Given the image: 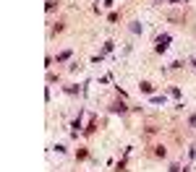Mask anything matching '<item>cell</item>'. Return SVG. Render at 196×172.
<instances>
[{"instance_id": "cell-1", "label": "cell", "mask_w": 196, "mask_h": 172, "mask_svg": "<svg viewBox=\"0 0 196 172\" xmlns=\"http://www.w3.org/2000/svg\"><path fill=\"white\" fill-rule=\"evenodd\" d=\"M168 47H170V34H159V37H157V44H154V50H157V52H165Z\"/></svg>"}, {"instance_id": "cell-2", "label": "cell", "mask_w": 196, "mask_h": 172, "mask_svg": "<svg viewBox=\"0 0 196 172\" xmlns=\"http://www.w3.org/2000/svg\"><path fill=\"white\" fill-rule=\"evenodd\" d=\"M110 112H120V115H123V112H128V107H126L123 102H113V104H110Z\"/></svg>"}, {"instance_id": "cell-3", "label": "cell", "mask_w": 196, "mask_h": 172, "mask_svg": "<svg viewBox=\"0 0 196 172\" xmlns=\"http://www.w3.org/2000/svg\"><path fill=\"white\" fill-rule=\"evenodd\" d=\"M94 130H97V120H94V117H92V120H89V125H86V128H84V133H86V136H92Z\"/></svg>"}, {"instance_id": "cell-4", "label": "cell", "mask_w": 196, "mask_h": 172, "mask_svg": "<svg viewBox=\"0 0 196 172\" xmlns=\"http://www.w3.org/2000/svg\"><path fill=\"white\" fill-rule=\"evenodd\" d=\"M71 55H73L71 50H65V52H58V57H55V60H58V63H65V60H68Z\"/></svg>"}, {"instance_id": "cell-5", "label": "cell", "mask_w": 196, "mask_h": 172, "mask_svg": "<svg viewBox=\"0 0 196 172\" xmlns=\"http://www.w3.org/2000/svg\"><path fill=\"white\" fill-rule=\"evenodd\" d=\"M139 86H141V91H144V94H152V91H154V86H152L149 81H141Z\"/></svg>"}, {"instance_id": "cell-6", "label": "cell", "mask_w": 196, "mask_h": 172, "mask_svg": "<svg viewBox=\"0 0 196 172\" xmlns=\"http://www.w3.org/2000/svg\"><path fill=\"white\" fill-rule=\"evenodd\" d=\"M65 94H81V86L73 84V86H65Z\"/></svg>"}, {"instance_id": "cell-7", "label": "cell", "mask_w": 196, "mask_h": 172, "mask_svg": "<svg viewBox=\"0 0 196 172\" xmlns=\"http://www.w3.org/2000/svg\"><path fill=\"white\" fill-rule=\"evenodd\" d=\"M131 32H133V34H141V24H139V21H133V24H131Z\"/></svg>"}, {"instance_id": "cell-8", "label": "cell", "mask_w": 196, "mask_h": 172, "mask_svg": "<svg viewBox=\"0 0 196 172\" xmlns=\"http://www.w3.org/2000/svg\"><path fill=\"white\" fill-rule=\"evenodd\" d=\"M86 156H89V151H86V149H78V151H76V159H86Z\"/></svg>"}, {"instance_id": "cell-9", "label": "cell", "mask_w": 196, "mask_h": 172, "mask_svg": "<svg viewBox=\"0 0 196 172\" xmlns=\"http://www.w3.org/2000/svg\"><path fill=\"white\" fill-rule=\"evenodd\" d=\"M154 154L157 156H165V154H168V149H165V146H154Z\"/></svg>"}, {"instance_id": "cell-10", "label": "cell", "mask_w": 196, "mask_h": 172, "mask_svg": "<svg viewBox=\"0 0 196 172\" xmlns=\"http://www.w3.org/2000/svg\"><path fill=\"white\" fill-rule=\"evenodd\" d=\"M152 102H154V104H165V94L162 96H152Z\"/></svg>"}, {"instance_id": "cell-11", "label": "cell", "mask_w": 196, "mask_h": 172, "mask_svg": "<svg viewBox=\"0 0 196 172\" xmlns=\"http://www.w3.org/2000/svg\"><path fill=\"white\" fill-rule=\"evenodd\" d=\"M188 125H191V128H196V115L191 117V120H188Z\"/></svg>"}, {"instance_id": "cell-12", "label": "cell", "mask_w": 196, "mask_h": 172, "mask_svg": "<svg viewBox=\"0 0 196 172\" xmlns=\"http://www.w3.org/2000/svg\"><path fill=\"white\" fill-rule=\"evenodd\" d=\"M170 172H180V167H178V164H173V167H170Z\"/></svg>"}, {"instance_id": "cell-13", "label": "cell", "mask_w": 196, "mask_h": 172, "mask_svg": "<svg viewBox=\"0 0 196 172\" xmlns=\"http://www.w3.org/2000/svg\"><path fill=\"white\" fill-rule=\"evenodd\" d=\"M170 3H186V0H170Z\"/></svg>"}]
</instances>
